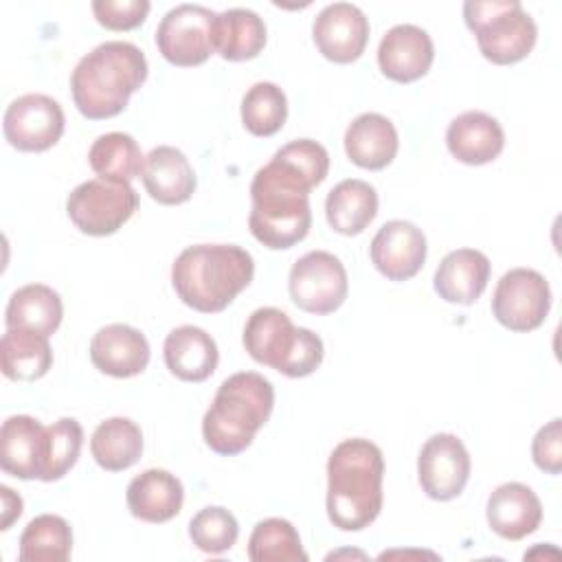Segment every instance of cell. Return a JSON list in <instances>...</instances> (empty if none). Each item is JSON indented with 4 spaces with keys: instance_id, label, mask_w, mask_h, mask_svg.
<instances>
[{
    "instance_id": "obj_17",
    "label": "cell",
    "mask_w": 562,
    "mask_h": 562,
    "mask_svg": "<svg viewBox=\"0 0 562 562\" xmlns=\"http://www.w3.org/2000/svg\"><path fill=\"white\" fill-rule=\"evenodd\" d=\"M90 360L105 375L132 378L147 369L149 342L136 327L112 323L92 336Z\"/></svg>"
},
{
    "instance_id": "obj_31",
    "label": "cell",
    "mask_w": 562,
    "mask_h": 562,
    "mask_svg": "<svg viewBox=\"0 0 562 562\" xmlns=\"http://www.w3.org/2000/svg\"><path fill=\"white\" fill-rule=\"evenodd\" d=\"M88 162L101 180L132 182L134 178H140L145 156L134 136L125 132H108L92 140Z\"/></svg>"
},
{
    "instance_id": "obj_3",
    "label": "cell",
    "mask_w": 562,
    "mask_h": 562,
    "mask_svg": "<svg viewBox=\"0 0 562 562\" xmlns=\"http://www.w3.org/2000/svg\"><path fill=\"white\" fill-rule=\"evenodd\" d=\"M147 79L145 53L123 40H110L83 55L70 72L77 110L92 121L121 114Z\"/></svg>"
},
{
    "instance_id": "obj_32",
    "label": "cell",
    "mask_w": 562,
    "mask_h": 562,
    "mask_svg": "<svg viewBox=\"0 0 562 562\" xmlns=\"http://www.w3.org/2000/svg\"><path fill=\"white\" fill-rule=\"evenodd\" d=\"M72 551V529L57 514H40L20 536L22 562H66Z\"/></svg>"
},
{
    "instance_id": "obj_2",
    "label": "cell",
    "mask_w": 562,
    "mask_h": 562,
    "mask_svg": "<svg viewBox=\"0 0 562 562\" xmlns=\"http://www.w3.org/2000/svg\"><path fill=\"white\" fill-rule=\"evenodd\" d=\"M382 450L362 437L340 441L327 459V516L342 531H362L382 512Z\"/></svg>"
},
{
    "instance_id": "obj_23",
    "label": "cell",
    "mask_w": 562,
    "mask_h": 562,
    "mask_svg": "<svg viewBox=\"0 0 562 562\" xmlns=\"http://www.w3.org/2000/svg\"><path fill=\"white\" fill-rule=\"evenodd\" d=\"M162 358L171 375L182 382H204L213 375L220 351L211 334L195 325L171 329L162 345Z\"/></svg>"
},
{
    "instance_id": "obj_9",
    "label": "cell",
    "mask_w": 562,
    "mask_h": 562,
    "mask_svg": "<svg viewBox=\"0 0 562 562\" xmlns=\"http://www.w3.org/2000/svg\"><path fill=\"white\" fill-rule=\"evenodd\" d=\"M217 13L202 4H176L169 9L158 29L156 46L173 66H200L215 53Z\"/></svg>"
},
{
    "instance_id": "obj_10",
    "label": "cell",
    "mask_w": 562,
    "mask_h": 562,
    "mask_svg": "<svg viewBox=\"0 0 562 562\" xmlns=\"http://www.w3.org/2000/svg\"><path fill=\"white\" fill-rule=\"evenodd\" d=\"M290 296L296 307L310 314L336 312L349 292L342 261L327 250H310L299 257L288 277Z\"/></svg>"
},
{
    "instance_id": "obj_16",
    "label": "cell",
    "mask_w": 562,
    "mask_h": 562,
    "mask_svg": "<svg viewBox=\"0 0 562 562\" xmlns=\"http://www.w3.org/2000/svg\"><path fill=\"white\" fill-rule=\"evenodd\" d=\"M435 59L430 35L417 24L391 26L378 46V66L384 77L397 83H411L424 77Z\"/></svg>"
},
{
    "instance_id": "obj_28",
    "label": "cell",
    "mask_w": 562,
    "mask_h": 562,
    "mask_svg": "<svg viewBox=\"0 0 562 562\" xmlns=\"http://www.w3.org/2000/svg\"><path fill=\"white\" fill-rule=\"evenodd\" d=\"M64 318V305L59 294L44 283H26L18 288L4 310L7 327L29 329L44 336L57 331Z\"/></svg>"
},
{
    "instance_id": "obj_11",
    "label": "cell",
    "mask_w": 562,
    "mask_h": 562,
    "mask_svg": "<svg viewBox=\"0 0 562 562\" xmlns=\"http://www.w3.org/2000/svg\"><path fill=\"white\" fill-rule=\"evenodd\" d=\"M551 310V288L547 279L531 268H512L505 272L492 294L494 318L512 331L538 329Z\"/></svg>"
},
{
    "instance_id": "obj_29",
    "label": "cell",
    "mask_w": 562,
    "mask_h": 562,
    "mask_svg": "<svg viewBox=\"0 0 562 562\" xmlns=\"http://www.w3.org/2000/svg\"><path fill=\"white\" fill-rule=\"evenodd\" d=\"M266 46V22L252 9H226L215 20V53L226 61H246Z\"/></svg>"
},
{
    "instance_id": "obj_22",
    "label": "cell",
    "mask_w": 562,
    "mask_h": 562,
    "mask_svg": "<svg viewBox=\"0 0 562 562\" xmlns=\"http://www.w3.org/2000/svg\"><path fill=\"white\" fill-rule=\"evenodd\" d=\"M140 178L149 198L167 206L187 202L198 184L189 158L171 145H158L145 156Z\"/></svg>"
},
{
    "instance_id": "obj_25",
    "label": "cell",
    "mask_w": 562,
    "mask_h": 562,
    "mask_svg": "<svg viewBox=\"0 0 562 562\" xmlns=\"http://www.w3.org/2000/svg\"><path fill=\"white\" fill-rule=\"evenodd\" d=\"M44 426L31 415H11L0 428V465L22 481L40 479Z\"/></svg>"
},
{
    "instance_id": "obj_36",
    "label": "cell",
    "mask_w": 562,
    "mask_h": 562,
    "mask_svg": "<svg viewBox=\"0 0 562 562\" xmlns=\"http://www.w3.org/2000/svg\"><path fill=\"white\" fill-rule=\"evenodd\" d=\"M237 518L220 505H209L200 509L189 522V538L204 553L228 551L237 542Z\"/></svg>"
},
{
    "instance_id": "obj_14",
    "label": "cell",
    "mask_w": 562,
    "mask_h": 562,
    "mask_svg": "<svg viewBox=\"0 0 562 562\" xmlns=\"http://www.w3.org/2000/svg\"><path fill=\"white\" fill-rule=\"evenodd\" d=\"M318 53L334 64L356 61L369 42V20L351 2H334L318 11L312 24Z\"/></svg>"
},
{
    "instance_id": "obj_13",
    "label": "cell",
    "mask_w": 562,
    "mask_h": 562,
    "mask_svg": "<svg viewBox=\"0 0 562 562\" xmlns=\"http://www.w3.org/2000/svg\"><path fill=\"white\" fill-rule=\"evenodd\" d=\"M470 454L452 432H437L426 439L417 457L422 492L432 501L457 498L470 479Z\"/></svg>"
},
{
    "instance_id": "obj_15",
    "label": "cell",
    "mask_w": 562,
    "mask_h": 562,
    "mask_svg": "<svg viewBox=\"0 0 562 562\" xmlns=\"http://www.w3.org/2000/svg\"><path fill=\"white\" fill-rule=\"evenodd\" d=\"M426 235L413 222L391 220L371 239L369 257L389 281L413 279L426 261Z\"/></svg>"
},
{
    "instance_id": "obj_26",
    "label": "cell",
    "mask_w": 562,
    "mask_h": 562,
    "mask_svg": "<svg viewBox=\"0 0 562 562\" xmlns=\"http://www.w3.org/2000/svg\"><path fill=\"white\" fill-rule=\"evenodd\" d=\"M0 367L4 378L13 382H35L53 367V349L48 336L7 327L0 340Z\"/></svg>"
},
{
    "instance_id": "obj_12",
    "label": "cell",
    "mask_w": 562,
    "mask_h": 562,
    "mask_svg": "<svg viewBox=\"0 0 562 562\" xmlns=\"http://www.w3.org/2000/svg\"><path fill=\"white\" fill-rule=\"evenodd\" d=\"M66 116L61 105L42 92L13 99L2 116V132L11 147L20 151H46L64 134Z\"/></svg>"
},
{
    "instance_id": "obj_21",
    "label": "cell",
    "mask_w": 562,
    "mask_h": 562,
    "mask_svg": "<svg viewBox=\"0 0 562 562\" xmlns=\"http://www.w3.org/2000/svg\"><path fill=\"white\" fill-rule=\"evenodd\" d=\"M125 501L134 518L145 522H167L180 514L184 487L176 474L149 468L130 481Z\"/></svg>"
},
{
    "instance_id": "obj_39",
    "label": "cell",
    "mask_w": 562,
    "mask_h": 562,
    "mask_svg": "<svg viewBox=\"0 0 562 562\" xmlns=\"http://www.w3.org/2000/svg\"><path fill=\"white\" fill-rule=\"evenodd\" d=\"M0 496H2V520H0V529L7 531L13 520L20 518L22 514V498L20 494H15L9 485H0Z\"/></svg>"
},
{
    "instance_id": "obj_1",
    "label": "cell",
    "mask_w": 562,
    "mask_h": 562,
    "mask_svg": "<svg viewBox=\"0 0 562 562\" xmlns=\"http://www.w3.org/2000/svg\"><path fill=\"white\" fill-rule=\"evenodd\" d=\"M327 171L329 154L312 138H296L277 149L250 182L252 237L270 250H285L305 239L312 226L310 191Z\"/></svg>"
},
{
    "instance_id": "obj_8",
    "label": "cell",
    "mask_w": 562,
    "mask_h": 562,
    "mask_svg": "<svg viewBox=\"0 0 562 562\" xmlns=\"http://www.w3.org/2000/svg\"><path fill=\"white\" fill-rule=\"evenodd\" d=\"M138 209V193L130 182L86 180L66 200L70 222L86 235L105 237L116 233Z\"/></svg>"
},
{
    "instance_id": "obj_7",
    "label": "cell",
    "mask_w": 562,
    "mask_h": 562,
    "mask_svg": "<svg viewBox=\"0 0 562 562\" xmlns=\"http://www.w3.org/2000/svg\"><path fill=\"white\" fill-rule=\"evenodd\" d=\"M463 20L474 33L481 55L498 66L525 59L538 37L533 18L518 0H468Z\"/></svg>"
},
{
    "instance_id": "obj_34",
    "label": "cell",
    "mask_w": 562,
    "mask_h": 562,
    "mask_svg": "<svg viewBox=\"0 0 562 562\" xmlns=\"http://www.w3.org/2000/svg\"><path fill=\"white\" fill-rule=\"evenodd\" d=\"M252 562H307L296 527L285 518L259 520L248 538Z\"/></svg>"
},
{
    "instance_id": "obj_6",
    "label": "cell",
    "mask_w": 562,
    "mask_h": 562,
    "mask_svg": "<svg viewBox=\"0 0 562 562\" xmlns=\"http://www.w3.org/2000/svg\"><path fill=\"white\" fill-rule=\"evenodd\" d=\"M248 356L288 378H305L323 362V340L307 327H294L290 316L277 307L255 310L244 325Z\"/></svg>"
},
{
    "instance_id": "obj_24",
    "label": "cell",
    "mask_w": 562,
    "mask_h": 562,
    "mask_svg": "<svg viewBox=\"0 0 562 562\" xmlns=\"http://www.w3.org/2000/svg\"><path fill=\"white\" fill-rule=\"evenodd\" d=\"M400 138L395 125L378 112L358 114L345 132L347 158L369 171H380L391 165Z\"/></svg>"
},
{
    "instance_id": "obj_27",
    "label": "cell",
    "mask_w": 562,
    "mask_h": 562,
    "mask_svg": "<svg viewBox=\"0 0 562 562\" xmlns=\"http://www.w3.org/2000/svg\"><path fill=\"white\" fill-rule=\"evenodd\" d=\"M325 215L336 233L360 235L378 215V191L358 178L340 180L327 193Z\"/></svg>"
},
{
    "instance_id": "obj_19",
    "label": "cell",
    "mask_w": 562,
    "mask_h": 562,
    "mask_svg": "<svg viewBox=\"0 0 562 562\" xmlns=\"http://www.w3.org/2000/svg\"><path fill=\"white\" fill-rule=\"evenodd\" d=\"M448 151L463 165H487L505 147L501 123L481 110H468L454 116L446 130Z\"/></svg>"
},
{
    "instance_id": "obj_37",
    "label": "cell",
    "mask_w": 562,
    "mask_h": 562,
    "mask_svg": "<svg viewBox=\"0 0 562 562\" xmlns=\"http://www.w3.org/2000/svg\"><path fill=\"white\" fill-rule=\"evenodd\" d=\"M147 0H94L92 13L97 22L110 31H132L140 26L149 13Z\"/></svg>"
},
{
    "instance_id": "obj_38",
    "label": "cell",
    "mask_w": 562,
    "mask_h": 562,
    "mask_svg": "<svg viewBox=\"0 0 562 562\" xmlns=\"http://www.w3.org/2000/svg\"><path fill=\"white\" fill-rule=\"evenodd\" d=\"M533 463L547 474L562 472V419L553 417L549 424L540 426L531 441Z\"/></svg>"
},
{
    "instance_id": "obj_4",
    "label": "cell",
    "mask_w": 562,
    "mask_h": 562,
    "mask_svg": "<svg viewBox=\"0 0 562 562\" xmlns=\"http://www.w3.org/2000/svg\"><path fill=\"white\" fill-rule=\"evenodd\" d=\"M252 277V255L237 244L187 246L171 266V285L178 299L204 314L226 310Z\"/></svg>"
},
{
    "instance_id": "obj_5",
    "label": "cell",
    "mask_w": 562,
    "mask_h": 562,
    "mask_svg": "<svg viewBox=\"0 0 562 562\" xmlns=\"http://www.w3.org/2000/svg\"><path fill=\"white\" fill-rule=\"evenodd\" d=\"M274 406V389L257 371H239L228 375L202 419L204 443L222 454L244 452L257 430L270 419Z\"/></svg>"
},
{
    "instance_id": "obj_30",
    "label": "cell",
    "mask_w": 562,
    "mask_h": 562,
    "mask_svg": "<svg viewBox=\"0 0 562 562\" xmlns=\"http://www.w3.org/2000/svg\"><path fill=\"white\" fill-rule=\"evenodd\" d=\"M90 452L99 468L123 472L143 454V430L130 417H110L101 422L90 437Z\"/></svg>"
},
{
    "instance_id": "obj_18",
    "label": "cell",
    "mask_w": 562,
    "mask_h": 562,
    "mask_svg": "<svg viewBox=\"0 0 562 562\" xmlns=\"http://www.w3.org/2000/svg\"><path fill=\"white\" fill-rule=\"evenodd\" d=\"M490 529L505 540H522L542 522V503L536 492L518 481L498 485L485 507Z\"/></svg>"
},
{
    "instance_id": "obj_33",
    "label": "cell",
    "mask_w": 562,
    "mask_h": 562,
    "mask_svg": "<svg viewBox=\"0 0 562 562\" xmlns=\"http://www.w3.org/2000/svg\"><path fill=\"white\" fill-rule=\"evenodd\" d=\"M83 446V428L75 417H61L44 426L40 481H59L77 463Z\"/></svg>"
},
{
    "instance_id": "obj_35",
    "label": "cell",
    "mask_w": 562,
    "mask_h": 562,
    "mask_svg": "<svg viewBox=\"0 0 562 562\" xmlns=\"http://www.w3.org/2000/svg\"><path fill=\"white\" fill-rule=\"evenodd\" d=\"M288 119L285 92L272 81L252 83L241 99V123L252 136L277 134Z\"/></svg>"
},
{
    "instance_id": "obj_20",
    "label": "cell",
    "mask_w": 562,
    "mask_h": 562,
    "mask_svg": "<svg viewBox=\"0 0 562 562\" xmlns=\"http://www.w3.org/2000/svg\"><path fill=\"white\" fill-rule=\"evenodd\" d=\"M490 259L476 248L450 250L435 270V292L439 299L459 305H472L490 281Z\"/></svg>"
}]
</instances>
